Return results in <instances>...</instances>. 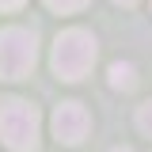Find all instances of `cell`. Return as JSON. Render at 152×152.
Instances as JSON below:
<instances>
[{
  "label": "cell",
  "instance_id": "cell-1",
  "mask_svg": "<svg viewBox=\"0 0 152 152\" xmlns=\"http://www.w3.org/2000/svg\"><path fill=\"white\" fill-rule=\"evenodd\" d=\"M95 53H99V42H95L88 31H80V27H69V31H61L53 42V72L61 80H84V76L91 72L95 65Z\"/></svg>",
  "mask_w": 152,
  "mask_h": 152
},
{
  "label": "cell",
  "instance_id": "cell-2",
  "mask_svg": "<svg viewBox=\"0 0 152 152\" xmlns=\"http://www.w3.org/2000/svg\"><path fill=\"white\" fill-rule=\"evenodd\" d=\"M38 126H42V118L31 103L8 99L0 107V141L12 152H38Z\"/></svg>",
  "mask_w": 152,
  "mask_h": 152
},
{
  "label": "cell",
  "instance_id": "cell-3",
  "mask_svg": "<svg viewBox=\"0 0 152 152\" xmlns=\"http://www.w3.org/2000/svg\"><path fill=\"white\" fill-rule=\"evenodd\" d=\"M38 61V38L27 27H4L0 31V76L4 80H23L31 76Z\"/></svg>",
  "mask_w": 152,
  "mask_h": 152
},
{
  "label": "cell",
  "instance_id": "cell-4",
  "mask_svg": "<svg viewBox=\"0 0 152 152\" xmlns=\"http://www.w3.org/2000/svg\"><path fill=\"white\" fill-rule=\"evenodd\" d=\"M53 133L61 145H80L88 133H91V114H88V107H80V103H57L53 110Z\"/></svg>",
  "mask_w": 152,
  "mask_h": 152
},
{
  "label": "cell",
  "instance_id": "cell-5",
  "mask_svg": "<svg viewBox=\"0 0 152 152\" xmlns=\"http://www.w3.org/2000/svg\"><path fill=\"white\" fill-rule=\"evenodd\" d=\"M133 84H137V72H133V65H126V61L110 65V88H118V91H129Z\"/></svg>",
  "mask_w": 152,
  "mask_h": 152
},
{
  "label": "cell",
  "instance_id": "cell-6",
  "mask_svg": "<svg viewBox=\"0 0 152 152\" xmlns=\"http://www.w3.org/2000/svg\"><path fill=\"white\" fill-rule=\"evenodd\" d=\"M53 12H61V15H69V12H80V8H88V0H46Z\"/></svg>",
  "mask_w": 152,
  "mask_h": 152
},
{
  "label": "cell",
  "instance_id": "cell-7",
  "mask_svg": "<svg viewBox=\"0 0 152 152\" xmlns=\"http://www.w3.org/2000/svg\"><path fill=\"white\" fill-rule=\"evenodd\" d=\"M137 126H141V129L152 137V99L145 103V107H141V110H137Z\"/></svg>",
  "mask_w": 152,
  "mask_h": 152
},
{
  "label": "cell",
  "instance_id": "cell-8",
  "mask_svg": "<svg viewBox=\"0 0 152 152\" xmlns=\"http://www.w3.org/2000/svg\"><path fill=\"white\" fill-rule=\"evenodd\" d=\"M15 8H23V0H0V12H15Z\"/></svg>",
  "mask_w": 152,
  "mask_h": 152
},
{
  "label": "cell",
  "instance_id": "cell-9",
  "mask_svg": "<svg viewBox=\"0 0 152 152\" xmlns=\"http://www.w3.org/2000/svg\"><path fill=\"white\" fill-rule=\"evenodd\" d=\"M114 4H122V8H133V4H137V0H114Z\"/></svg>",
  "mask_w": 152,
  "mask_h": 152
},
{
  "label": "cell",
  "instance_id": "cell-10",
  "mask_svg": "<svg viewBox=\"0 0 152 152\" xmlns=\"http://www.w3.org/2000/svg\"><path fill=\"white\" fill-rule=\"evenodd\" d=\"M114 152H133V148H114Z\"/></svg>",
  "mask_w": 152,
  "mask_h": 152
}]
</instances>
